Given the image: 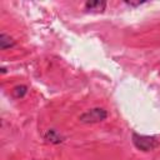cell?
Returning a JSON list of instances; mask_svg holds the SVG:
<instances>
[{"label": "cell", "mask_w": 160, "mask_h": 160, "mask_svg": "<svg viewBox=\"0 0 160 160\" xmlns=\"http://www.w3.org/2000/svg\"><path fill=\"white\" fill-rule=\"evenodd\" d=\"M131 140H132V144L135 145V148L141 150V151H151L159 145L158 140L154 136L140 135V134H136V132L132 134Z\"/></svg>", "instance_id": "1"}, {"label": "cell", "mask_w": 160, "mask_h": 160, "mask_svg": "<svg viewBox=\"0 0 160 160\" xmlns=\"http://www.w3.org/2000/svg\"><path fill=\"white\" fill-rule=\"evenodd\" d=\"M106 118H108L106 110H104V109H101V108H94V109H90V110L82 112L79 119H80L81 122H85V124H94V122L104 121Z\"/></svg>", "instance_id": "2"}, {"label": "cell", "mask_w": 160, "mask_h": 160, "mask_svg": "<svg viewBox=\"0 0 160 160\" xmlns=\"http://www.w3.org/2000/svg\"><path fill=\"white\" fill-rule=\"evenodd\" d=\"M105 6H106L105 1H88V2H85V10H88V11L101 12L105 10Z\"/></svg>", "instance_id": "3"}, {"label": "cell", "mask_w": 160, "mask_h": 160, "mask_svg": "<svg viewBox=\"0 0 160 160\" xmlns=\"http://www.w3.org/2000/svg\"><path fill=\"white\" fill-rule=\"evenodd\" d=\"M12 46H15V41L10 36H8L6 34L1 32V35H0V48H1V50H6V49H10Z\"/></svg>", "instance_id": "4"}, {"label": "cell", "mask_w": 160, "mask_h": 160, "mask_svg": "<svg viewBox=\"0 0 160 160\" xmlns=\"http://www.w3.org/2000/svg\"><path fill=\"white\" fill-rule=\"evenodd\" d=\"M45 139H46L48 141H50V142H54V144H59V142L62 141L61 138L56 134L55 130H49V131L46 132V135H45Z\"/></svg>", "instance_id": "5"}, {"label": "cell", "mask_w": 160, "mask_h": 160, "mask_svg": "<svg viewBox=\"0 0 160 160\" xmlns=\"http://www.w3.org/2000/svg\"><path fill=\"white\" fill-rule=\"evenodd\" d=\"M26 86H24V85H20V86H16V88H14V90H12V94H14V96L15 98H22L25 94H26Z\"/></svg>", "instance_id": "6"}]
</instances>
